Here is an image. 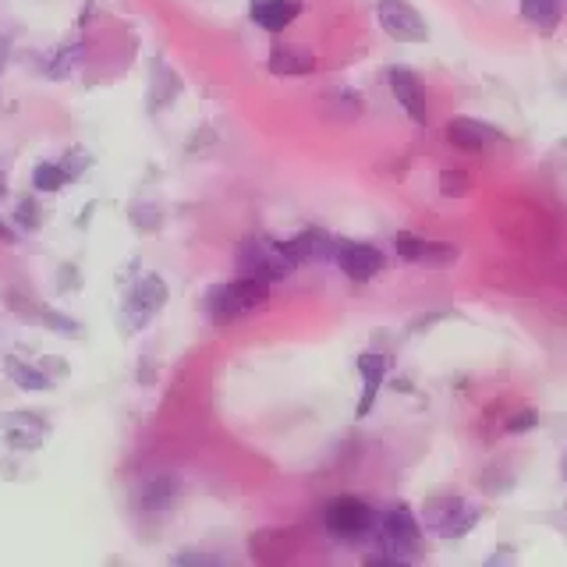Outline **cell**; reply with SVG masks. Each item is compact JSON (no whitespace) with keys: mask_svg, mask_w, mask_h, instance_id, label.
Instances as JSON below:
<instances>
[{"mask_svg":"<svg viewBox=\"0 0 567 567\" xmlns=\"http://www.w3.org/2000/svg\"><path fill=\"white\" fill-rule=\"evenodd\" d=\"M252 22L266 32H284L302 11V0H252Z\"/></svg>","mask_w":567,"mask_h":567,"instance_id":"15","label":"cell"},{"mask_svg":"<svg viewBox=\"0 0 567 567\" xmlns=\"http://www.w3.org/2000/svg\"><path fill=\"white\" fill-rule=\"evenodd\" d=\"M167 302V284L160 277H146L135 284V291L128 295L125 305V330H142L156 312Z\"/></svg>","mask_w":567,"mask_h":567,"instance_id":"7","label":"cell"},{"mask_svg":"<svg viewBox=\"0 0 567 567\" xmlns=\"http://www.w3.org/2000/svg\"><path fill=\"white\" fill-rule=\"evenodd\" d=\"M426 521L429 529H436L440 536L458 539L465 532H472V525L479 521V511L472 504H465L461 497H433L426 504Z\"/></svg>","mask_w":567,"mask_h":567,"instance_id":"5","label":"cell"},{"mask_svg":"<svg viewBox=\"0 0 567 567\" xmlns=\"http://www.w3.org/2000/svg\"><path fill=\"white\" fill-rule=\"evenodd\" d=\"M270 71L273 75H309L316 71V57L305 47H273L270 54Z\"/></svg>","mask_w":567,"mask_h":567,"instance_id":"16","label":"cell"},{"mask_svg":"<svg viewBox=\"0 0 567 567\" xmlns=\"http://www.w3.org/2000/svg\"><path fill=\"white\" fill-rule=\"evenodd\" d=\"M397 256L404 263H422V266H451L458 259L454 245H440V241H422L415 234H397Z\"/></svg>","mask_w":567,"mask_h":567,"instance_id":"11","label":"cell"},{"mask_svg":"<svg viewBox=\"0 0 567 567\" xmlns=\"http://www.w3.org/2000/svg\"><path fill=\"white\" fill-rule=\"evenodd\" d=\"M500 139H504V135H500L497 128L482 125V121H475V117H454L451 125H447V142H451L454 149H468V153L493 146V142H500Z\"/></svg>","mask_w":567,"mask_h":567,"instance_id":"14","label":"cell"},{"mask_svg":"<svg viewBox=\"0 0 567 567\" xmlns=\"http://www.w3.org/2000/svg\"><path fill=\"white\" fill-rule=\"evenodd\" d=\"M380 25L390 39L397 43H426L429 39V29H426V18L408 4V0H380Z\"/></svg>","mask_w":567,"mask_h":567,"instance_id":"6","label":"cell"},{"mask_svg":"<svg viewBox=\"0 0 567 567\" xmlns=\"http://www.w3.org/2000/svg\"><path fill=\"white\" fill-rule=\"evenodd\" d=\"M560 475H564V482H567V447H564V454H560Z\"/></svg>","mask_w":567,"mask_h":567,"instance_id":"23","label":"cell"},{"mask_svg":"<svg viewBox=\"0 0 567 567\" xmlns=\"http://www.w3.org/2000/svg\"><path fill=\"white\" fill-rule=\"evenodd\" d=\"M387 82H390V93H394V100L404 107V114L412 117L415 125H426V121H429V103H426V86H422V78L415 75L412 68H390Z\"/></svg>","mask_w":567,"mask_h":567,"instance_id":"8","label":"cell"},{"mask_svg":"<svg viewBox=\"0 0 567 567\" xmlns=\"http://www.w3.org/2000/svg\"><path fill=\"white\" fill-rule=\"evenodd\" d=\"M334 259L351 280H373L376 273L383 270V252L376 245H366V241H337Z\"/></svg>","mask_w":567,"mask_h":567,"instance_id":"9","label":"cell"},{"mask_svg":"<svg viewBox=\"0 0 567 567\" xmlns=\"http://www.w3.org/2000/svg\"><path fill=\"white\" fill-rule=\"evenodd\" d=\"M270 298V284L263 280H252V277H238V280H227V284H217L206 298V312H210L213 323H234V319H245L266 305Z\"/></svg>","mask_w":567,"mask_h":567,"instance_id":"1","label":"cell"},{"mask_svg":"<svg viewBox=\"0 0 567 567\" xmlns=\"http://www.w3.org/2000/svg\"><path fill=\"white\" fill-rule=\"evenodd\" d=\"M174 497V479H153L146 482V507H167Z\"/></svg>","mask_w":567,"mask_h":567,"instance_id":"20","label":"cell"},{"mask_svg":"<svg viewBox=\"0 0 567 567\" xmlns=\"http://www.w3.org/2000/svg\"><path fill=\"white\" fill-rule=\"evenodd\" d=\"M564 511H567V507H564Z\"/></svg>","mask_w":567,"mask_h":567,"instance_id":"24","label":"cell"},{"mask_svg":"<svg viewBox=\"0 0 567 567\" xmlns=\"http://www.w3.org/2000/svg\"><path fill=\"white\" fill-rule=\"evenodd\" d=\"M323 525H327V532L334 539L358 543V539L376 529V511L358 497H334L323 507Z\"/></svg>","mask_w":567,"mask_h":567,"instance_id":"3","label":"cell"},{"mask_svg":"<svg viewBox=\"0 0 567 567\" xmlns=\"http://www.w3.org/2000/svg\"><path fill=\"white\" fill-rule=\"evenodd\" d=\"M0 426H4V436H8L11 447H18V451H36L39 443H43V436H47V422L39 419V415L32 412H11L0 419Z\"/></svg>","mask_w":567,"mask_h":567,"instance_id":"13","label":"cell"},{"mask_svg":"<svg viewBox=\"0 0 567 567\" xmlns=\"http://www.w3.org/2000/svg\"><path fill=\"white\" fill-rule=\"evenodd\" d=\"M64 181H68V174H64V167H57V164H39L36 171H32V185H36L39 192H57Z\"/></svg>","mask_w":567,"mask_h":567,"instance_id":"19","label":"cell"},{"mask_svg":"<svg viewBox=\"0 0 567 567\" xmlns=\"http://www.w3.org/2000/svg\"><path fill=\"white\" fill-rule=\"evenodd\" d=\"M376 529H380V546H383V557L390 564H412L419 560L422 553V529H419V518L412 514V507H390L380 521H376Z\"/></svg>","mask_w":567,"mask_h":567,"instance_id":"2","label":"cell"},{"mask_svg":"<svg viewBox=\"0 0 567 567\" xmlns=\"http://www.w3.org/2000/svg\"><path fill=\"white\" fill-rule=\"evenodd\" d=\"M536 422H539V415L532 412V408H525L521 415H511V419H507V433H529Z\"/></svg>","mask_w":567,"mask_h":567,"instance_id":"22","label":"cell"},{"mask_svg":"<svg viewBox=\"0 0 567 567\" xmlns=\"http://www.w3.org/2000/svg\"><path fill=\"white\" fill-rule=\"evenodd\" d=\"M521 18L536 29L550 32L560 25V4L557 0H521Z\"/></svg>","mask_w":567,"mask_h":567,"instance_id":"17","label":"cell"},{"mask_svg":"<svg viewBox=\"0 0 567 567\" xmlns=\"http://www.w3.org/2000/svg\"><path fill=\"white\" fill-rule=\"evenodd\" d=\"M387 369H390V358L380 355V351H366V355H358V376H362V401H358V408H355L358 419H366V415L373 412L383 380H387Z\"/></svg>","mask_w":567,"mask_h":567,"instance_id":"12","label":"cell"},{"mask_svg":"<svg viewBox=\"0 0 567 567\" xmlns=\"http://www.w3.org/2000/svg\"><path fill=\"white\" fill-rule=\"evenodd\" d=\"M468 188V178H465V171L461 167H447L443 171V178H440V192L443 195H461Z\"/></svg>","mask_w":567,"mask_h":567,"instance_id":"21","label":"cell"},{"mask_svg":"<svg viewBox=\"0 0 567 567\" xmlns=\"http://www.w3.org/2000/svg\"><path fill=\"white\" fill-rule=\"evenodd\" d=\"M8 380H15L22 390H47L50 387V376L39 373V369L25 366L18 358H8Z\"/></svg>","mask_w":567,"mask_h":567,"instance_id":"18","label":"cell"},{"mask_svg":"<svg viewBox=\"0 0 567 567\" xmlns=\"http://www.w3.org/2000/svg\"><path fill=\"white\" fill-rule=\"evenodd\" d=\"M277 249L284 252V259H288L291 266H298V263H316V259H334L337 241L330 238L327 231L309 227V231H302L295 241H280Z\"/></svg>","mask_w":567,"mask_h":567,"instance_id":"10","label":"cell"},{"mask_svg":"<svg viewBox=\"0 0 567 567\" xmlns=\"http://www.w3.org/2000/svg\"><path fill=\"white\" fill-rule=\"evenodd\" d=\"M238 266H241V277L263 280V284H273V280H280L291 270L284 252H280L277 245H266V241H259V238L241 241Z\"/></svg>","mask_w":567,"mask_h":567,"instance_id":"4","label":"cell"}]
</instances>
